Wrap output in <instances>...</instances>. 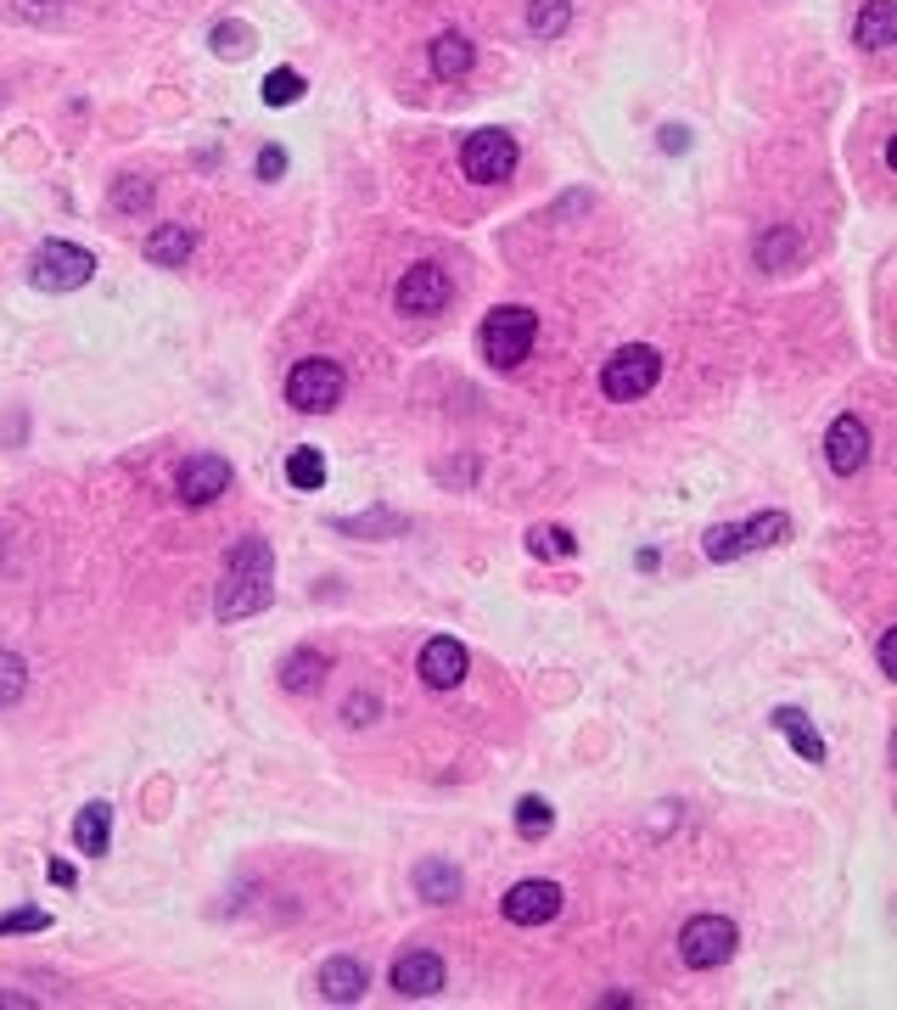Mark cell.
I'll use <instances>...</instances> for the list:
<instances>
[{
	"label": "cell",
	"mask_w": 897,
	"mask_h": 1010,
	"mask_svg": "<svg viewBox=\"0 0 897 1010\" xmlns=\"http://www.w3.org/2000/svg\"><path fill=\"white\" fill-rule=\"evenodd\" d=\"M275 601V556H270V539L247 534L230 545L225 556V584H219V623H236V617H252Z\"/></svg>",
	"instance_id": "obj_1"
},
{
	"label": "cell",
	"mask_w": 897,
	"mask_h": 1010,
	"mask_svg": "<svg viewBox=\"0 0 897 1010\" xmlns=\"http://www.w3.org/2000/svg\"><path fill=\"white\" fill-rule=\"evenodd\" d=\"M533 337H539V314L522 309V303L488 309V321H483V332H477L483 359H488L494 370H517V365L533 354Z\"/></svg>",
	"instance_id": "obj_2"
},
{
	"label": "cell",
	"mask_w": 897,
	"mask_h": 1010,
	"mask_svg": "<svg viewBox=\"0 0 897 1010\" xmlns=\"http://www.w3.org/2000/svg\"><path fill=\"white\" fill-rule=\"evenodd\" d=\"M657 383H662V354H657L651 343H628V348H617V354L606 359V370H601V388H606V399H617V405L646 399Z\"/></svg>",
	"instance_id": "obj_3"
},
{
	"label": "cell",
	"mask_w": 897,
	"mask_h": 1010,
	"mask_svg": "<svg viewBox=\"0 0 897 1010\" xmlns=\"http://www.w3.org/2000/svg\"><path fill=\"white\" fill-rule=\"evenodd\" d=\"M735 943H741V932L730 915H690L679 926V960L690 971H718L735 955Z\"/></svg>",
	"instance_id": "obj_4"
},
{
	"label": "cell",
	"mask_w": 897,
	"mask_h": 1010,
	"mask_svg": "<svg viewBox=\"0 0 897 1010\" xmlns=\"http://www.w3.org/2000/svg\"><path fill=\"white\" fill-rule=\"evenodd\" d=\"M90 276H96V259L74 241H40L29 259V281L40 292H79V287H90Z\"/></svg>",
	"instance_id": "obj_5"
},
{
	"label": "cell",
	"mask_w": 897,
	"mask_h": 1010,
	"mask_svg": "<svg viewBox=\"0 0 897 1010\" xmlns=\"http://www.w3.org/2000/svg\"><path fill=\"white\" fill-rule=\"evenodd\" d=\"M343 365L337 359H298L292 376H287V405L303 410V416H326L343 405Z\"/></svg>",
	"instance_id": "obj_6"
},
{
	"label": "cell",
	"mask_w": 897,
	"mask_h": 1010,
	"mask_svg": "<svg viewBox=\"0 0 897 1010\" xmlns=\"http://www.w3.org/2000/svg\"><path fill=\"white\" fill-rule=\"evenodd\" d=\"M786 539H791V517L786 512H763V517H752L741 528H707V545H701V550H707L713 561H735L746 550H775Z\"/></svg>",
	"instance_id": "obj_7"
},
{
	"label": "cell",
	"mask_w": 897,
	"mask_h": 1010,
	"mask_svg": "<svg viewBox=\"0 0 897 1010\" xmlns=\"http://www.w3.org/2000/svg\"><path fill=\"white\" fill-rule=\"evenodd\" d=\"M517 141H510L505 130H477V136H466V147H461V169H466V180L472 185H499V180H510L517 174Z\"/></svg>",
	"instance_id": "obj_8"
},
{
	"label": "cell",
	"mask_w": 897,
	"mask_h": 1010,
	"mask_svg": "<svg viewBox=\"0 0 897 1010\" xmlns=\"http://www.w3.org/2000/svg\"><path fill=\"white\" fill-rule=\"evenodd\" d=\"M448 298H455V281H448L443 265H410L404 281L393 287V303H399L404 314H443Z\"/></svg>",
	"instance_id": "obj_9"
},
{
	"label": "cell",
	"mask_w": 897,
	"mask_h": 1010,
	"mask_svg": "<svg viewBox=\"0 0 897 1010\" xmlns=\"http://www.w3.org/2000/svg\"><path fill=\"white\" fill-rule=\"evenodd\" d=\"M824 461H830V472H836V477L864 472L869 466V427L858 416H836V421H830V432H824Z\"/></svg>",
	"instance_id": "obj_10"
},
{
	"label": "cell",
	"mask_w": 897,
	"mask_h": 1010,
	"mask_svg": "<svg viewBox=\"0 0 897 1010\" xmlns=\"http://www.w3.org/2000/svg\"><path fill=\"white\" fill-rule=\"evenodd\" d=\"M499 910H505L510 926H544V921L561 915V888L555 881H517V888L499 899Z\"/></svg>",
	"instance_id": "obj_11"
},
{
	"label": "cell",
	"mask_w": 897,
	"mask_h": 1010,
	"mask_svg": "<svg viewBox=\"0 0 897 1010\" xmlns=\"http://www.w3.org/2000/svg\"><path fill=\"white\" fill-rule=\"evenodd\" d=\"M174 488H180V499H185V505H214V499L230 488V466H225V455H191V461H180Z\"/></svg>",
	"instance_id": "obj_12"
},
{
	"label": "cell",
	"mask_w": 897,
	"mask_h": 1010,
	"mask_svg": "<svg viewBox=\"0 0 897 1010\" xmlns=\"http://www.w3.org/2000/svg\"><path fill=\"white\" fill-rule=\"evenodd\" d=\"M466 668H472V657H466V646H461V641L437 635V641H426V646H421V679H426L432 690H455V685L466 679Z\"/></svg>",
	"instance_id": "obj_13"
},
{
	"label": "cell",
	"mask_w": 897,
	"mask_h": 1010,
	"mask_svg": "<svg viewBox=\"0 0 897 1010\" xmlns=\"http://www.w3.org/2000/svg\"><path fill=\"white\" fill-rule=\"evenodd\" d=\"M393 988H399L404 999H432V993L443 988V960H437L432 949H404V955L393 960Z\"/></svg>",
	"instance_id": "obj_14"
},
{
	"label": "cell",
	"mask_w": 897,
	"mask_h": 1010,
	"mask_svg": "<svg viewBox=\"0 0 897 1010\" xmlns=\"http://www.w3.org/2000/svg\"><path fill=\"white\" fill-rule=\"evenodd\" d=\"M314 988H320V999H326V1004H359V999H365V988H370V977H365V966H359V960L337 955V960L320 966Z\"/></svg>",
	"instance_id": "obj_15"
},
{
	"label": "cell",
	"mask_w": 897,
	"mask_h": 1010,
	"mask_svg": "<svg viewBox=\"0 0 897 1010\" xmlns=\"http://www.w3.org/2000/svg\"><path fill=\"white\" fill-rule=\"evenodd\" d=\"M141 253H147V265H158V270H180L191 253H197V230H191V225H158Z\"/></svg>",
	"instance_id": "obj_16"
},
{
	"label": "cell",
	"mask_w": 897,
	"mask_h": 1010,
	"mask_svg": "<svg viewBox=\"0 0 897 1010\" xmlns=\"http://www.w3.org/2000/svg\"><path fill=\"white\" fill-rule=\"evenodd\" d=\"M332 674V657L314 652V646H298L287 663H281V690H292V697H309V690H320Z\"/></svg>",
	"instance_id": "obj_17"
},
{
	"label": "cell",
	"mask_w": 897,
	"mask_h": 1010,
	"mask_svg": "<svg viewBox=\"0 0 897 1010\" xmlns=\"http://www.w3.org/2000/svg\"><path fill=\"white\" fill-rule=\"evenodd\" d=\"M802 253H808L802 230H797V225H775L768 236H757L752 259H757V270H791V265L802 259Z\"/></svg>",
	"instance_id": "obj_18"
},
{
	"label": "cell",
	"mask_w": 897,
	"mask_h": 1010,
	"mask_svg": "<svg viewBox=\"0 0 897 1010\" xmlns=\"http://www.w3.org/2000/svg\"><path fill=\"white\" fill-rule=\"evenodd\" d=\"M853 40H858L864 51L897 45V7H891V0H864V12L853 18Z\"/></svg>",
	"instance_id": "obj_19"
},
{
	"label": "cell",
	"mask_w": 897,
	"mask_h": 1010,
	"mask_svg": "<svg viewBox=\"0 0 897 1010\" xmlns=\"http://www.w3.org/2000/svg\"><path fill=\"white\" fill-rule=\"evenodd\" d=\"M461 888H466V875L448 864V859H421V864H415V893H421L426 904H455Z\"/></svg>",
	"instance_id": "obj_20"
},
{
	"label": "cell",
	"mask_w": 897,
	"mask_h": 1010,
	"mask_svg": "<svg viewBox=\"0 0 897 1010\" xmlns=\"http://www.w3.org/2000/svg\"><path fill=\"white\" fill-rule=\"evenodd\" d=\"M768 724H775V730L797 746V758H808V764H824V758H830L824 735L808 724V713H802V708H775V719H768Z\"/></svg>",
	"instance_id": "obj_21"
},
{
	"label": "cell",
	"mask_w": 897,
	"mask_h": 1010,
	"mask_svg": "<svg viewBox=\"0 0 897 1010\" xmlns=\"http://www.w3.org/2000/svg\"><path fill=\"white\" fill-rule=\"evenodd\" d=\"M426 62H432L437 79H466L472 62H477V45H472L466 34H437L432 51H426Z\"/></svg>",
	"instance_id": "obj_22"
},
{
	"label": "cell",
	"mask_w": 897,
	"mask_h": 1010,
	"mask_svg": "<svg viewBox=\"0 0 897 1010\" xmlns=\"http://www.w3.org/2000/svg\"><path fill=\"white\" fill-rule=\"evenodd\" d=\"M107 842H112V808H107V803L79 808V819H74V848H79V853H90V859H101V853H107Z\"/></svg>",
	"instance_id": "obj_23"
},
{
	"label": "cell",
	"mask_w": 897,
	"mask_h": 1010,
	"mask_svg": "<svg viewBox=\"0 0 897 1010\" xmlns=\"http://www.w3.org/2000/svg\"><path fill=\"white\" fill-rule=\"evenodd\" d=\"M572 23V0H528V29L539 40H561Z\"/></svg>",
	"instance_id": "obj_24"
},
{
	"label": "cell",
	"mask_w": 897,
	"mask_h": 1010,
	"mask_svg": "<svg viewBox=\"0 0 897 1010\" xmlns=\"http://www.w3.org/2000/svg\"><path fill=\"white\" fill-rule=\"evenodd\" d=\"M287 483H292L298 494L326 488V455H320V450H292V455H287Z\"/></svg>",
	"instance_id": "obj_25"
},
{
	"label": "cell",
	"mask_w": 897,
	"mask_h": 1010,
	"mask_svg": "<svg viewBox=\"0 0 897 1010\" xmlns=\"http://www.w3.org/2000/svg\"><path fill=\"white\" fill-rule=\"evenodd\" d=\"M550 831H555V808H550L544 797H522V803H517V837L539 842V837H550Z\"/></svg>",
	"instance_id": "obj_26"
},
{
	"label": "cell",
	"mask_w": 897,
	"mask_h": 1010,
	"mask_svg": "<svg viewBox=\"0 0 897 1010\" xmlns=\"http://www.w3.org/2000/svg\"><path fill=\"white\" fill-rule=\"evenodd\" d=\"M23 690H29V663L18 652H0V708L23 702Z\"/></svg>",
	"instance_id": "obj_27"
},
{
	"label": "cell",
	"mask_w": 897,
	"mask_h": 1010,
	"mask_svg": "<svg viewBox=\"0 0 897 1010\" xmlns=\"http://www.w3.org/2000/svg\"><path fill=\"white\" fill-rule=\"evenodd\" d=\"M528 550H533V556H544V561H566L572 550H579V539H572L566 528H555V523H550V528H533V534H528Z\"/></svg>",
	"instance_id": "obj_28"
},
{
	"label": "cell",
	"mask_w": 897,
	"mask_h": 1010,
	"mask_svg": "<svg viewBox=\"0 0 897 1010\" xmlns=\"http://www.w3.org/2000/svg\"><path fill=\"white\" fill-rule=\"evenodd\" d=\"M298 96H303V74H298V68L264 74V101H270V107H292Z\"/></svg>",
	"instance_id": "obj_29"
},
{
	"label": "cell",
	"mask_w": 897,
	"mask_h": 1010,
	"mask_svg": "<svg viewBox=\"0 0 897 1010\" xmlns=\"http://www.w3.org/2000/svg\"><path fill=\"white\" fill-rule=\"evenodd\" d=\"M152 203V185L141 180V174H123L118 185H112V208L118 214H130V208H147Z\"/></svg>",
	"instance_id": "obj_30"
},
{
	"label": "cell",
	"mask_w": 897,
	"mask_h": 1010,
	"mask_svg": "<svg viewBox=\"0 0 897 1010\" xmlns=\"http://www.w3.org/2000/svg\"><path fill=\"white\" fill-rule=\"evenodd\" d=\"M337 528H343V534H399V528H404V517H393V512H370V517H337Z\"/></svg>",
	"instance_id": "obj_31"
},
{
	"label": "cell",
	"mask_w": 897,
	"mask_h": 1010,
	"mask_svg": "<svg viewBox=\"0 0 897 1010\" xmlns=\"http://www.w3.org/2000/svg\"><path fill=\"white\" fill-rule=\"evenodd\" d=\"M18 932H51V915L34 910V904H23V910H12V915H0V937H18Z\"/></svg>",
	"instance_id": "obj_32"
},
{
	"label": "cell",
	"mask_w": 897,
	"mask_h": 1010,
	"mask_svg": "<svg viewBox=\"0 0 897 1010\" xmlns=\"http://www.w3.org/2000/svg\"><path fill=\"white\" fill-rule=\"evenodd\" d=\"M376 713H381V702L370 697V690H359V697H348V702H343V719H348L354 730H359V724H370Z\"/></svg>",
	"instance_id": "obj_33"
},
{
	"label": "cell",
	"mask_w": 897,
	"mask_h": 1010,
	"mask_svg": "<svg viewBox=\"0 0 897 1010\" xmlns=\"http://www.w3.org/2000/svg\"><path fill=\"white\" fill-rule=\"evenodd\" d=\"M252 169H259V180H281L287 174V147H264Z\"/></svg>",
	"instance_id": "obj_34"
},
{
	"label": "cell",
	"mask_w": 897,
	"mask_h": 1010,
	"mask_svg": "<svg viewBox=\"0 0 897 1010\" xmlns=\"http://www.w3.org/2000/svg\"><path fill=\"white\" fill-rule=\"evenodd\" d=\"M875 657H880V674H886V679H897V628H886V635H880Z\"/></svg>",
	"instance_id": "obj_35"
},
{
	"label": "cell",
	"mask_w": 897,
	"mask_h": 1010,
	"mask_svg": "<svg viewBox=\"0 0 897 1010\" xmlns=\"http://www.w3.org/2000/svg\"><path fill=\"white\" fill-rule=\"evenodd\" d=\"M241 40H247V29H214V45H219V51H230V56H241V51H247Z\"/></svg>",
	"instance_id": "obj_36"
},
{
	"label": "cell",
	"mask_w": 897,
	"mask_h": 1010,
	"mask_svg": "<svg viewBox=\"0 0 897 1010\" xmlns=\"http://www.w3.org/2000/svg\"><path fill=\"white\" fill-rule=\"evenodd\" d=\"M690 147V130H679V123H668L662 130V152H684Z\"/></svg>",
	"instance_id": "obj_37"
},
{
	"label": "cell",
	"mask_w": 897,
	"mask_h": 1010,
	"mask_svg": "<svg viewBox=\"0 0 897 1010\" xmlns=\"http://www.w3.org/2000/svg\"><path fill=\"white\" fill-rule=\"evenodd\" d=\"M51 881H56V888H74V864L56 859V864H51Z\"/></svg>",
	"instance_id": "obj_38"
},
{
	"label": "cell",
	"mask_w": 897,
	"mask_h": 1010,
	"mask_svg": "<svg viewBox=\"0 0 897 1010\" xmlns=\"http://www.w3.org/2000/svg\"><path fill=\"white\" fill-rule=\"evenodd\" d=\"M0 561H7V534H0Z\"/></svg>",
	"instance_id": "obj_39"
}]
</instances>
